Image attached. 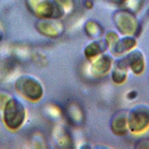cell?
Returning a JSON list of instances; mask_svg holds the SVG:
<instances>
[{"instance_id":"2","label":"cell","mask_w":149,"mask_h":149,"mask_svg":"<svg viewBox=\"0 0 149 149\" xmlns=\"http://www.w3.org/2000/svg\"><path fill=\"white\" fill-rule=\"evenodd\" d=\"M15 88L19 94L31 102L39 101L43 95L40 82L29 75L19 77L15 83Z\"/></svg>"},{"instance_id":"7","label":"cell","mask_w":149,"mask_h":149,"mask_svg":"<svg viewBox=\"0 0 149 149\" xmlns=\"http://www.w3.org/2000/svg\"><path fill=\"white\" fill-rule=\"evenodd\" d=\"M112 66V58L108 54H101L93 59L91 66L93 75L102 76L107 74Z\"/></svg>"},{"instance_id":"16","label":"cell","mask_w":149,"mask_h":149,"mask_svg":"<svg viewBox=\"0 0 149 149\" xmlns=\"http://www.w3.org/2000/svg\"><path fill=\"white\" fill-rule=\"evenodd\" d=\"M136 96H137V92L136 91H131L130 93H128V94H127V98L130 99V100L134 99Z\"/></svg>"},{"instance_id":"12","label":"cell","mask_w":149,"mask_h":149,"mask_svg":"<svg viewBox=\"0 0 149 149\" xmlns=\"http://www.w3.org/2000/svg\"><path fill=\"white\" fill-rule=\"evenodd\" d=\"M107 46L105 42L101 41H93L86 46L84 49V54L86 58L94 59L104 52Z\"/></svg>"},{"instance_id":"11","label":"cell","mask_w":149,"mask_h":149,"mask_svg":"<svg viewBox=\"0 0 149 149\" xmlns=\"http://www.w3.org/2000/svg\"><path fill=\"white\" fill-rule=\"evenodd\" d=\"M136 45V40L135 38L131 36H127L122 39L118 40L115 46L111 49L110 52H112V54L115 56H119L132 50Z\"/></svg>"},{"instance_id":"17","label":"cell","mask_w":149,"mask_h":149,"mask_svg":"<svg viewBox=\"0 0 149 149\" xmlns=\"http://www.w3.org/2000/svg\"><path fill=\"white\" fill-rule=\"evenodd\" d=\"M1 39H2V34L0 33V40H1Z\"/></svg>"},{"instance_id":"18","label":"cell","mask_w":149,"mask_h":149,"mask_svg":"<svg viewBox=\"0 0 149 149\" xmlns=\"http://www.w3.org/2000/svg\"><path fill=\"white\" fill-rule=\"evenodd\" d=\"M122 1H126V0H122Z\"/></svg>"},{"instance_id":"1","label":"cell","mask_w":149,"mask_h":149,"mask_svg":"<svg viewBox=\"0 0 149 149\" xmlns=\"http://www.w3.org/2000/svg\"><path fill=\"white\" fill-rule=\"evenodd\" d=\"M26 110L23 104L15 98H9L4 106L3 119L5 125L11 130H17L23 125Z\"/></svg>"},{"instance_id":"5","label":"cell","mask_w":149,"mask_h":149,"mask_svg":"<svg viewBox=\"0 0 149 149\" xmlns=\"http://www.w3.org/2000/svg\"><path fill=\"white\" fill-rule=\"evenodd\" d=\"M114 23L121 34L127 36L136 34L139 28L136 17L127 10L117 12L114 17Z\"/></svg>"},{"instance_id":"9","label":"cell","mask_w":149,"mask_h":149,"mask_svg":"<svg viewBox=\"0 0 149 149\" xmlns=\"http://www.w3.org/2000/svg\"><path fill=\"white\" fill-rule=\"evenodd\" d=\"M128 69L135 74H140L145 70L144 56L139 50L130 52L125 57Z\"/></svg>"},{"instance_id":"6","label":"cell","mask_w":149,"mask_h":149,"mask_svg":"<svg viewBox=\"0 0 149 149\" xmlns=\"http://www.w3.org/2000/svg\"><path fill=\"white\" fill-rule=\"evenodd\" d=\"M36 28L40 34L50 37H54L62 34L63 26L59 21L53 19H44L36 24Z\"/></svg>"},{"instance_id":"15","label":"cell","mask_w":149,"mask_h":149,"mask_svg":"<svg viewBox=\"0 0 149 149\" xmlns=\"http://www.w3.org/2000/svg\"><path fill=\"white\" fill-rule=\"evenodd\" d=\"M138 146H139V148H149V140L141 141L138 143Z\"/></svg>"},{"instance_id":"13","label":"cell","mask_w":149,"mask_h":149,"mask_svg":"<svg viewBox=\"0 0 149 149\" xmlns=\"http://www.w3.org/2000/svg\"><path fill=\"white\" fill-rule=\"evenodd\" d=\"M85 31L86 34L92 38H97L102 34V26L95 21H89L85 25Z\"/></svg>"},{"instance_id":"8","label":"cell","mask_w":149,"mask_h":149,"mask_svg":"<svg viewBox=\"0 0 149 149\" xmlns=\"http://www.w3.org/2000/svg\"><path fill=\"white\" fill-rule=\"evenodd\" d=\"M110 127L115 135H126L129 130L127 125V114L123 111H119L113 116L110 121Z\"/></svg>"},{"instance_id":"14","label":"cell","mask_w":149,"mask_h":149,"mask_svg":"<svg viewBox=\"0 0 149 149\" xmlns=\"http://www.w3.org/2000/svg\"><path fill=\"white\" fill-rule=\"evenodd\" d=\"M56 4H58L60 7H61L63 10H66V8H70L72 4V0H54Z\"/></svg>"},{"instance_id":"3","label":"cell","mask_w":149,"mask_h":149,"mask_svg":"<svg viewBox=\"0 0 149 149\" xmlns=\"http://www.w3.org/2000/svg\"><path fill=\"white\" fill-rule=\"evenodd\" d=\"M29 5L33 14L41 19H58L64 14L65 10L54 2L48 0H30Z\"/></svg>"},{"instance_id":"10","label":"cell","mask_w":149,"mask_h":149,"mask_svg":"<svg viewBox=\"0 0 149 149\" xmlns=\"http://www.w3.org/2000/svg\"><path fill=\"white\" fill-rule=\"evenodd\" d=\"M127 70H128V66L125 59V57L117 60L111 73L113 81L118 84L125 81L127 78Z\"/></svg>"},{"instance_id":"4","label":"cell","mask_w":149,"mask_h":149,"mask_svg":"<svg viewBox=\"0 0 149 149\" xmlns=\"http://www.w3.org/2000/svg\"><path fill=\"white\" fill-rule=\"evenodd\" d=\"M128 130L134 134L144 132L149 127V107L139 105L134 107L127 114Z\"/></svg>"}]
</instances>
